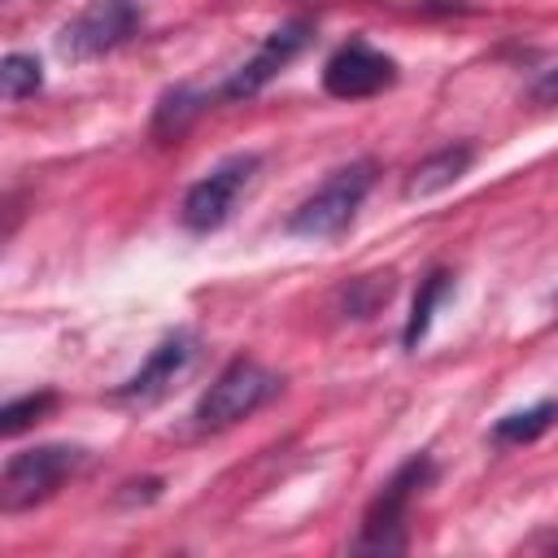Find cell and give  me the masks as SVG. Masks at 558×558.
Instances as JSON below:
<instances>
[{"instance_id":"obj_13","label":"cell","mask_w":558,"mask_h":558,"mask_svg":"<svg viewBox=\"0 0 558 558\" xmlns=\"http://www.w3.org/2000/svg\"><path fill=\"white\" fill-rule=\"evenodd\" d=\"M39 87H44V65H39L31 52H9V57L0 61V92H4L9 105L35 96Z\"/></svg>"},{"instance_id":"obj_12","label":"cell","mask_w":558,"mask_h":558,"mask_svg":"<svg viewBox=\"0 0 558 558\" xmlns=\"http://www.w3.org/2000/svg\"><path fill=\"white\" fill-rule=\"evenodd\" d=\"M554 423H558V401L545 397V401H536V405H527V410L501 414L488 436H493V445H532V440L545 436Z\"/></svg>"},{"instance_id":"obj_9","label":"cell","mask_w":558,"mask_h":558,"mask_svg":"<svg viewBox=\"0 0 558 558\" xmlns=\"http://www.w3.org/2000/svg\"><path fill=\"white\" fill-rule=\"evenodd\" d=\"M192 357H196V336H192V331H170V336L144 357V366H140L113 397L126 401V405H153V401H161V397L170 392V384L192 366Z\"/></svg>"},{"instance_id":"obj_17","label":"cell","mask_w":558,"mask_h":558,"mask_svg":"<svg viewBox=\"0 0 558 558\" xmlns=\"http://www.w3.org/2000/svg\"><path fill=\"white\" fill-rule=\"evenodd\" d=\"M532 100H536V105H558V65L545 70V74L532 83Z\"/></svg>"},{"instance_id":"obj_16","label":"cell","mask_w":558,"mask_h":558,"mask_svg":"<svg viewBox=\"0 0 558 558\" xmlns=\"http://www.w3.org/2000/svg\"><path fill=\"white\" fill-rule=\"evenodd\" d=\"M52 405H57V392H52V388H39V392H26V397H13V401L0 410V432H4V436H17V432L35 427Z\"/></svg>"},{"instance_id":"obj_5","label":"cell","mask_w":558,"mask_h":558,"mask_svg":"<svg viewBox=\"0 0 558 558\" xmlns=\"http://www.w3.org/2000/svg\"><path fill=\"white\" fill-rule=\"evenodd\" d=\"M257 166H262L257 153H231V157H222L218 166H209V170L183 192L179 222H183L192 235H209V231H218V227L231 218L235 201L248 192Z\"/></svg>"},{"instance_id":"obj_6","label":"cell","mask_w":558,"mask_h":558,"mask_svg":"<svg viewBox=\"0 0 558 558\" xmlns=\"http://www.w3.org/2000/svg\"><path fill=\"white\" fill-rule=\"evenodd\" d=\"M144 13L135 9V0H92L78 17L65 22L61 31V52L74 61H92L113 52L118 44H126L140 31Z\"/></svg>"},{"instance_id":"obj_1","label":"cell","mask_w":558,"mask_h":558,"mask_svg":"<svg viewBox=\"0 0 558 558\" xmlns=\"http://www.w3.org/2000/svg\"><path fill=\"white\" fill-rule=\"evenodd\" d=\"M375 174L379 166L371 157H357L349 166H336L283 222L288 235H301V240H336L353 227L366 192L375 187Z\"/></svg>"},{"instance_id":"obj_14","label":"cell","mask_w":558,"mask_h":558,"mask_svg":"<svg viewBox=\"0 0 558 558\" xmlns=\"http://www.w3.org/2000/svg\"><path fill=\"white\" fill-rule=\"evenodd\" d=\"M209 105V96H201V92H192V87H170L166 96H161V105H157V118H153V131L157 135H179L183 126H187V118L196 113V109H205Z\"/></svg>"},{"instance_id":"obj_10","label":"cell","mask_w":558,"mask_h":558,"mask_svg":"<svg viewBox=\"0 0 558 558\" xmlns=\"http://www.w3.org/2000/svg\"><path fill=\"white\" fill-rule=\"evenodd\" d=\"M475 166V144H440L436 153H427L410 174H405V196L410 201H423V196H436V192H445V187H453L466 170Z\"/></svg>"},{"instance_id":"obj_3","label":"cell","mask_w":558,"mask_h":558,"mask_svg":"<svg viewBox=\"0 0 558 558\" xmlns=\"http://www.w3.org/2000/svg\"><path fill=\"white\" fill-rule=\"evenodd\" d=\"M279 388H283V379H279L270 366H262V362H253V357H235V362H227V366L214 375V384L201 392V401H196V410H192V423H196L201 432L235 427L240 418H248V414H257L266 401H275Z\"/></svg>"},{"instance_id":"obj_8","label":"cell","mask_w":558,"mask_h":558,"mask_svg":"<svg viewBox=\"0 0 558 558\" xmlns=\"http://www.w3.org/2000/svg\"><path fill=\"white\" fill-rule=\"evenodd\" d=\"M310 35H314V22L310 17H288L283 26H275L262 44H257V52L222 83V100H248V96H257L279 70H288L301 52H305V44H310Z\"/></svg>"},{"instance_id":"obj_2","label":"cell","mask_w":558,"mask_h":558,"mask_svg":"<svg viewBox=\"0 0 558 558\" xmlns=\"http://www.w3.org/2000/svg\"><path fill=\"white\" fill-rule=\"evenodd\" d=\"M436 480V462L432 453H414L405 458L371 497L366 514H362V532L353 541L357 554H401L410 545V506L418 501V493Z\"/></svg>"},{"instance_id":"obj_4","label":"cell","mask_w":558,"mask_h":558,"mask_svg":"<svg viewBox=\"0 0 558 558\" xmlns=\"http://www.w3.org/2000/svg\"><path fill=\"white\" fill-rule=\"evenodd\" d=\"M83 466H87V449L83 445H31L22 453H9L4 475H0V506L9 514L31 510V506L48 501Z\"/></svg>"},{"instance_id":"obj_11","label":"cell","mask_w":558,"mask_h":558,"mask_svg":"<svg viewBox=\"0 0 558 558\" xmlns=\"http://www.w3.org/2000/svg\"><path fill=\"white\" fill-rule=\"evenodd\" d=\"M449 292H453V270H445V266H432V270L418 279L410 318H405V327H401V344H405V349H418V344H423V336L432 331V318H436V310H440V301H445Z\"/></svg>"},{"instance_id":"obj_7","label":"cell","mask_w":558,"mask_h":558,"mask_svg":"<svg viewBox=\"0 0 558 558\" xmlns=\"http://www.w3.org/2000/svg\"><path fill=\"white\" fill-rule=\"evenodd\" d=\"M401 78L397 61L379 48H371L366 39H349L340 44L327 65H323V92L336 96V100H366V96H379L388 92L392 83Z\"/></svg>"},{"instance_id":"obj_15","label":"cell","mask_w":558,"mask_h":558,"mask_svg":"<svg viewBox=\"0 0 558 558\" xmlns=\"http://www.w3.org/2000/svg\"><path fill=\"white\" fill-rule=\"evenodd\" d=\"M340 296H344V314L349 318H366L392 296V275H357V279L344 283Z\"/></svg>"},{"instance_id":"obj_18","label":"cell","mask_w":558,"mask_h":558,"mask_svg":"<svg viewBox=\"0 0 558 558\" xmlns=\"http://www.w3.org/2000/svg\"><path fill=\"white\" fill-rule=\"evenodd\" d=\"M554 301H558V296H554Z\"/></svg>"}]
</instances>
